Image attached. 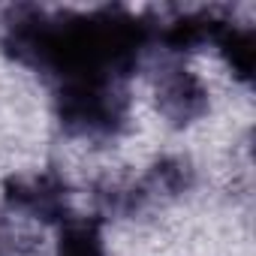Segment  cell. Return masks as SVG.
Masks as SVG:
<instances>
[{"label":"cell","mask_w":256,"mask_h":256,"mask_svg":"<svg viewBox=\"0 0 256 256\" xmlns=\"http://www.w3.org/2000/svg\"><path fill=\"white\" fill-rule=\"evenodd\" d=\"M0 46L22 66L58 84L124 82L154 52V18L124 6L42 10L12 6L0 22Z\"/></svg>","instance_id":"1"},{"label":"cell","mask_w":256,"mask_h":256,"mask_svg":"<svg viewBox=\"0 0 256 256\" xmlns=\"http://www.w3.org/2000/svg\"><path fill=\"white\" fill-rule=\"evenodd\" d=\"M211 108V96L205 82L184 70V66H169L163 70V76L157 78V112L172 124V126H190L199 118H205V112Z\"/></svg>","instance_id":"5"},{"label":"cell","mask_w":256,"mask_h":256,"mask_svg":"<svg viewBox=\"0 0 256 256\" xmlns=\"http://www.w3.org/2000/svg\"><path fill=\"white\" fill-rule=\"evenodd\" d=\"M142 184H145V190H148V196L157 202V199H178V196H184V193H190L193 190V184H196V169H193V163L187 160V157H160L151 169H148V175L142 178Z\"/></svg>","instance_id":"7"},{"label":"cell","mask_w":256,"mask_h":256,"mask_svg":"<svg viewBox=\"0 0 256 256\" xmlns=\"http://www.w3.org/2000/svg\"><path fill=\"white\" fill-rule=\"evenodd\" d=\"M229 16L220 10H175L169 18L154 22V52L178 58L214 46Z\"/></svg>","instance_id":"4"},{"label":"cell","mask_w":256,"mask_h":256,"mask_svg":"<svg viewBox=\"0 0 256 256\" xmlns=\"http://www.w3.org/2000/svg\"><path fill=\"white\" fill-rule=\"evenodd\" d=\"M54 118L66 136L108 142L126 130L130 90L124 82H70L52 88Z\"/></svg>","instance_id":"2"},{"label":"cell","mask_w":256,"mask_h":256,"mask_svg":"<svg viewBox=\"0 0 256 256\" xmlns=\"http://www.w3.org/2000/svg\"><path fill=\"white\" fill-rule=\"evenodd\" d=\"M54 256H106L102 220L100 217H70L58 226Z\"/></svg>","instance_id":"8"},{"label":"cell","mask_w":256,"mask_h":256,"mask_svg":"<svg viewBox=\"0 0 256 256\" xmlns=\"http://www.w3.org/2000/svg\"><path fill=\"white\" fill-rule=\"evenodd\" d=\"M4 202L16 214L60 226L72 217V193L60 172L42 169L34 175H10L4 181Z\"/></svg>","instance_id":"3"},{"label":"cell","mask_w":256,"mask_h":256,"mask_svg":"<svg viewBox=\"0 0 256 256\" xmlns=\"http://www.w3.org/2000/svg\"><path fill=\"white\" fill-rule=\"evenodd\" d=\"M214 48L220 52V58L226 60V66L232 70V76L241 84L253 82V70H256V36H253V28L235 24L229 18L223 24V30L217 34Z\"/></svg>","instance_id":"6"}]
</instances>
